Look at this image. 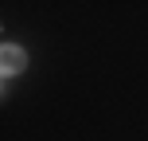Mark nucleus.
<instances>
[{"label":"nucleus","mask_w":148,"mask_h":141,"mask_svg":"<svg viewBox=\"0 0 148 141\" xmlns=\"http://www.w3.org/2000/svg\"><path fill=\"white\" fill-rule=\"evenodd\" d=\"M23 67H27V55H23V47H12V43L0 47V78H8V74H20Z\"/></svg>","instance_id":"f257e3e1"}]
</instances>
